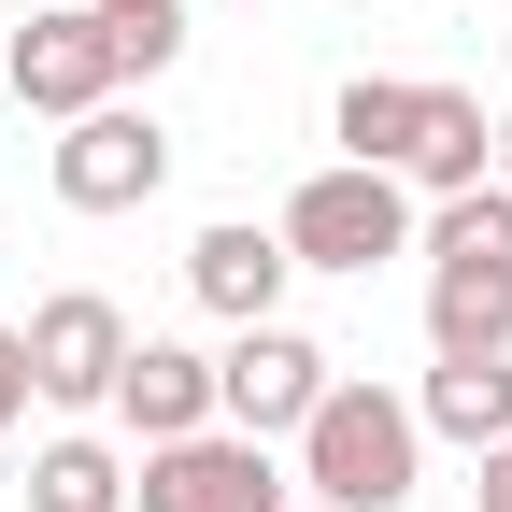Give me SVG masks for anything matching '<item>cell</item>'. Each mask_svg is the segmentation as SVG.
I'll return each instance as SVG.
<instances>
[{
    "instance_id": "1",
    "label": "cell",
    "mask_w": 512,
    "mask_h": 512,
    "mask_svg": "<svg viewBox=\"0 0 512 512\" xmlns=\"http://www.w3.org/2000/svg\"><path fill=\"white\" fill-rule=\"evenodd\" d=\"M413 484H427V413L399 399V384L342 370L328 399H313V427H299V498H328V512H399Z\"/></svg>"
},
{
    "instance_id": "2",
    "label": "cell",
    "mask_w": 512,
    "mask_h": 512,
    "mask_svg": "<svg viewBox=\"0 0 512 512\" xmlns=\"http://www.w3.org/2000/svg\"><path fill=\"white\" fill-rule=\"evenodd\" d=\"M413 256H427V356H512V185L441 200Z\"/></svg>"
},
{
    "instance_id": "3",
    "label": "cell",
    "mask_w": 512,
    "mask_h": 512,
    "mask_svg": "<svg viewBox=\"0 0 512 512\" xmlns=\"http://www.w3.org/2000/svg\"><path fill=\"white\" fill-rule=\"evenodd\" d=\"M271 228H285V256H299V271H342V285H370L384 256H413V185H399V171H356V157H328V171H313V185H299Z\"/></svg>"
},
{
    "instance_id": "4",
    "label": "cell",
    "mask_w": 512,
    "mask_h": 512,
    "mask_svg": "<svg viewBox=\"0 0 512 512\" xmlns=\"http://www.w3.org/2000/svg\"><path fill=\"white\" fill-rule=\"evenodd\" d=\"M328 384H342L328 342L285 328V313H256V328H228V356H214V427H242V441H299Z\"/></svg>"
},
{
    "instance_id": "5",
    "label": "cell",
    "mask_w": 512,
    "mask_h": 512,
    "mask_svg": "<svg viewBox=\"0 0 512 512\" xmlns=\"http://www.w3.org/2000/svg\"><path fill=\"white\" fill-rule=\"evenodd\" d=\"M0 72H15V100L29 114H100V100H128V57H114V15L100 0H57V15H15L0 29Z\"/></svg>"
},
{
    "instance_id": "6",
    "label": "cell",
    "mask_w": 512,
    "mask_h": 512,
    "mask_svg": "<svg viewBox=\"0 0 512 512\" xmlns=\"http://www.w3.org/2000/svg\"><path fill=\"white\" fill-rule=\"evenodd\" d=\"M57 214H143L157 185H171V128L143 114V100H100V114H72L57 128Z\"/></svg>"
},
{
    "instance_id": "7",
    "label": "cell",
    "mask_w": 512,
    "mask_h": 512,
    "mask_svg": "<svg viewBox=\"0 0 512 512\" xmlns=\"http://www.w3.org/2000/svg\"><path fill=\"white\" fill-rule=\"evenodd\" d=\"M128 342H143V328H128L100 285H57V299L29 313V399H43V413H114Z\"/></svg>"
},
{
    "instance_id": "8",
    "label": "cell",
    "mask_w": 512,
    "mask_h": 512,
    "mask_svg": "<svg viewBox=\"0 0 512 512\" xmlns=\"http://www.w3.org/2000/svg\"><path fill=\"white\" fill-rule=\"evenodd\" d=\"M299 484L271 470V441L242 427H200V441H157L143 470H128V512H285Z\"/></svg>"
},
{
    "instance_id": "9",
    "label": "cell",
    "mask_w": 512,
    "mask_h": 512,
    "mask_svg": "<svg viewBox=\"0 0 512 512\" xmlns=\"http://www.w3.org/2000/svg\"><path fill=\"white\" fill-rule=\"evenodd\" d=\"M285 285H299V256H285V228H256V214H214L200 242H185V299H200L214 328L285 313Z\"/></svg>"
},
{
    "instance_id": "10",
    "label": "cell",
    "mask_w": 512,
    "mask_h": 512,
    "mask_svg": "<svg viewBox=\"0 0 512 512\" xmlns=\"http://www.w3.org/2000/svg\"><path fill=\"white\" fill-rule=\"evenodd\" d=\"M114 427L143 441V456H157V441H200V427H214V356L143 328V342H128V370H114Z\"/></svg>"
},
{
    "instance_id": "11",
    "label": "cell",
    "mask_w": 512,
    "mask_h": 512,
    "mask_svg": "<svg viewBox=\"0 0 512 512\" xmlns=\"http://www.w3.org/2000/svg\"><path fill=\"white\" fill-rule=\"evenodd\" d=\"M399 185H427V200L498 185V114H484L470 86H427V100H413V157H399Z\"/></svg>"
},
{
    "instance_id": "12",
    "label": "cell",
    "mask_w": 512,
    "mask_h": 512,
    "mask_svg": "<svg viewBox=\"0 0 512 512\" xmlns=\"http://www.w3.org/2000/svg\"><path fill=\"white\" fill-rule=\"evenodd\" d=\"M413 413H427V441H512V356H441L427 384H413Z\"/></svg>"
},
{
    "instance_id": "13",
    "label": "cell",
    "mask_w": 512,
    "mask_h": 512,
    "mask_svg": "<svg viewBox=\"0 0 512 512\" xmlns=\"http://www.w3.org/2000/svg\"><path fill=\"white\" fill-rule=\"evenodd\" d=\"M413 100H427L413 72H356V86L328 100V143H342L356 171H399V157H413Z\"/></svg>"
},
{
    "instance_id": "14",
    "label": "cell",
    "mask_w": 512,
    "mask_h": 512,
    "mask_svg": "<svg viewBox=\"0 0 512 512\" xmlns=\"http://www.w3.org/2000/svg\"><path fill=\"white\" fill-rule=\"evenodd\" d=\"M29 512H128V456L86 427H57L43 456H29Z\"/></svg>"
},
{
    "instance_id": "15",
    "label": "cell",
    "mask_w": 512,
    "mask_h": 512,
    "mask_svg": "<svg viewBox=\"0 0 512 512\" xmlns=\"http://www.w3.org/2000/svg\"><path fill=\"white\" fill-rule=\"evenodd\" d=\"M114 57H128V72H171V57H185V15H128Z\"/></svg>"
},
{
    "instance_id": "16",
    "label": "cell",
    "mask_w": 512,
    "mask_h": 512,
    "mask_svg": "<svg viewBox=\"0 0 512 512\" xmlns=\"http://www.w3.org/2000/svg\"><path fill=\"white\" fill-rule=\"evenodd\" d=\"M43 399H29V328H0V441H15Z\"/></svg>"
},
{
    "instance_id": "17",
    "label": "cell",
    "mask_w": 512,
    "mask_h": 512,
    "mask_svg": "<svg viewBox=\"0 0 512 512\" xmlns=\"http://www.w3.org/2000/svg\"><path fill=\"white\" fill-rule=\"evenodd\" d=\"M484 512H512V441H484Z\"/></svg>"
},
{
    "instance_id": "18",
    "label": "cell",
    "mask_w": 512,
    "mask_h": 512,
    "mask_svg": "<svg viewBox=\"0 0 512 512\" xmlns=\"http://www.w3.org/2000/svg\"><path fill=\"white\" fill-rule=\"evenodd\" d=\"M100 15H114V29H128V15H185V0H100Z\"/></svg>"
},
{
    "instance_id": "19",
    "label": "cell",
    "mask_w": 512,
    "mask_h": 512,
    "mask_svg": "<svg viewBox=\"0 0 512 512\" xmlns=\"http://www.w3.org/2000/svg\"><path fill=\"white\" fill-rule=\"evenodd\" d=\"M498 185H512V100H498Z\"/></svg>"
},
{
    "instance_id": "20",
    "label": "cell",
    "mask_w": 512,
    "mask_h": 512,
    "mask_svg": "<svg viewBox=\"0 0 512 512\" xmlns=\"http://www.w3.org/2000/svg\"><path fill=\"white\" fill-rule=\"evenodd\" d=\"M285 512H328V498H285Z\"/></svg>"
},
{
    "instance_id": "21",
    "label": "cell",
    "mask_w": 512,
    "mask_h": 512,
    "mask_svg": "<svg viewBox=\"0 0 512 512\" xmlns=\"http://www.w3.org/2000/svg\"><path fill=\"white\" fill-rule=\"evenodd\" d=\"M0 29H15V0H0Z\"/></svg>"
}]
</instances>
